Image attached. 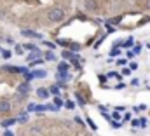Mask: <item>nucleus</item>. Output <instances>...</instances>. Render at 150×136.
Returning <instances> with one entry per match:
<instances>
[{
  "label": "nucleus",
  "instance_id": "obj_6",
  "mask_svg": "<svg viewBox=\"0 0 150 136\" xmlns=\"http://www.w3.org/2000/svg\"><path fill=\"white\" fill-rule=\"evenodd\" d=\"M31 75H33V77H38V79H42V77H45V72H42V70H37V72H33Z\"/></svg>",
  "mask_w": 150,
  "mask_h": 136
},
{
  "label": "nucleus",
  "instance_id": "obj_16",
  "mask_svg": "<svg viewBox=\"0 0 150 136\" xmlns=\"http://www.w3.org/2000/svg\"><path fill=\"white\" fill-rule=\"evenodd\" d=\"M131 45H133V38H131V40H128V42H126V47H131Z\"/></svg>",
  "mask_w": 150,
  "mask_h": 136
},
{
  "label": "nucleus",
  "instance_id": "obj_2",
  "mask_svg": "<svg viewBox=\"0 0 150 136\" xmlns=\"http://www.w3.org/2000/svg\"><path fill=\"white\" fill-rule=\"evenodd\" d=\"M9 110H10V103H9L7 100H0V112L7 114Z\"/></svg>",
  "mask_w": 150,
  "mask_h": 136
},
{
  "label": "nucleus",
  "instance_id": "obj_13",
  "mask_svg": "<svg viewBox=\"0 0 150 136\" xmlns=\"http://www.w3.org/2000/svg\"><path fill=\"white\" fill-rule=\"evenodd\" d=\"M2 56H3L5 59H9V58H10V52H9V51H2Z\"/></svg>",
  "mask_w": 150,
  "mask_h": 136
},
{
  "label": "nucleus",
  "instance_id": "obj_5",
  "mask_svg": "<svg viewBox=\"0 0 150 136\" xmlns=\"http://www.w3.org/2000/svg\"><path fill=\"white\" fill-rule=\"evenodd\" d=\"M47 94H49L47 89H38V91H37V96H38V98H47Z\"/></svg>",
  "mask_w": 150,
  "mask_h": 136
},
{
  "label": "nucleus",
  "instance_id": "obj_8",
  "mask_svg": "<svg viewBox=\"0 0 150 136\" xmlns=\"http://www.w3.org/2000/svg\"><path fill=\"white\" fill-rule=\"evenodd\" d=\"M14 122H16L14 119H7V121H3V122H2V126H3V128H9V126H12Z\"/></svg>",
  "mask_w": 150,
  "mask_h": 136
},
{
  "label": "nucleus",
  "instance_id": "obj_12",
  "mask_svg": "<svg viewBox=\"0 0 150 136\" xmlns=\"http://www.w3.org/2000/svg\"><path fill=\"white\" fill-rule=\"evenodd\" d=\"M24 49H28V51H31V49H33V51H37V47H35V45H31V44H24Z\"/></svg>",
  "mask_w": 150,
  "mask_h": 136
},
{
  "label": "nucleus",
  "instance_id": "obj_3",
  "mask_svg": "<svg viewBox=\"0 0 150 136\" xmlns=\"http://www.w3.org/2000/svg\"><path fill=\"white\" fill-rule=\"evenodd\" d=\"M23 35H24V37H33V38H40V33L31 31V30H23Z\"/></svg>",
  "mask_w": 150,
  "mask_h": 136
},
{
  "label": "nucleus",
  "instance_id": "obj_1",
  "mask_svg": "<svg viewBox=\"0 0 150 136\" xmlns=\"http://www.w3.org/2000/svg\"><path fill=\"white\" fill-rule=\"evenodd\" d=\"M47 17L52 21V23H58V21H61L63 17H65V12H63V9H51L49 10V14H47Z\"/></svg>",
  "mask_w": 150,
  "mask_h": 136
},
{
  "label": "nucleus",
  "instance_id": "obj_10",
  "mask_svg": "<svg viewBox=\"0 0 150 136\" xmlns=\"http://www.w3.org/2000/svg\"><path fill=\"white\" fill-rule=\"evenodd\" d=\"M58 79H63V80L68 79V73H66V72H59V73H58Z\"/></svg>",
  "mask_w": 150,
  "mask_h": 136
},
{
  "label": "nucleus",
  "instance_id": "obj_14",
  "mask_svg": "<svg viewBox=\"0 0 150 136\" xmlns=\"http://www.w3.org/2000/svg\"><path fill=\"white\" fill-rule=\"evenodd\" d=\"M54 103H56V108H58V107H61V105H63V101H61V100H59V98H56V100H54Z\"/></svg>",
  "mask_w": 150,
  "mask_h": 136
},
{
  "label": "nucleus",
  "instance_id": "obj_4",
  "mask_svg": "<svg viewBox=\"0 0 150 136\" xmlns=\"http://www.w3.org/2000/svg\"><path fill=\"white\" fill-rule=\"evenodd\" d=\"M96 7H98V5H96L94 0H86V9H87V10H96Z\"/></svg>",
  "mask_w": 150,
  "mask_h": 136
},
{
  "label": "nucleus",
  "instance_id": "obj_18",
  "mask_svg": "<svg viewBox=\"0 0 150 136\" xmlns=\"http://www.w3.org/2000/svg\"><path fill=\"white\" fill-rule=\"evenodd\" d=\"M147 9H150V0L147 2Z\"/></svg>",
  "mask_w": 150,
  "mask_h": 136
},
{
  "label": "nucleus",
  "instance_id": "obj_7",
  "mask_svg": "<svg viewBox=\"0 0 150 136\" xmlns=\"http://www.w3.org/2000/svg\"><path fill=\"white\" fill-rule=\"evenodd\" d=\"M19 93H21V94H26V93H28V84H21V86H19Z\"/></svg>",
  "mask_w": 150,
  "mask_h": 136
},
{
  "label": "nucleus",
  "instance_id": "obj_17",
  "mask_svg": "<svg viewBox=\"0 0 150 136\" xmlns=\"http://www.w3.org/2000/svg\"><path fill=\"white\" fill-rule=\"evenodd\" d=\"M5 136H12V133H9V131H7V133H5Z\"/></svg>",
  "mask_w": 150,
  "mask_h": 136
},
{
  "label": "nucleus",
  "instance_id": "obj_9",
  "mask_svg": "<svg viewBox=\"0 0 150 136\" xmlns=\"http://www.w3.org/2000/svg\"><path fill=\"white\" fill-rule=\"evenodd\" d=\"M58 70H59V72H66V70H68V65H66V63H59V65H58Z\"/></svg>",
  "mask_w": 150,
  "mask_h": 136
},
{
  "label": "nucleus",
  "instance_id": "obj_15",
  "mask_svg": "<svg viewBox=\"0 0 150 136\" xmlns=\"http://www.w3.org/2000/svg\"><path fill=\"white\" fill-rule=\"evenodd\" d=\"M51 59H54V54H52V52L47 54V61H51Z\"/></svg>",
  "mask_w": 150,
  "mask_h": 136
},
{
  "label": "nucleus",
  "instance_id": "obj_11",
  "mask_svg": "<svg viewBox=\"0 0 150 136\" xmlns=\"http://www.w3.org/2000/svg\"><path fill=\"white\" fill-rule=\"evenodd\" d=\"M51 93L52 94H58L59 93V86H51Z\"/></svg>",
  "mask_w": 150,
  "mask_h": 136
}]
</instances>
